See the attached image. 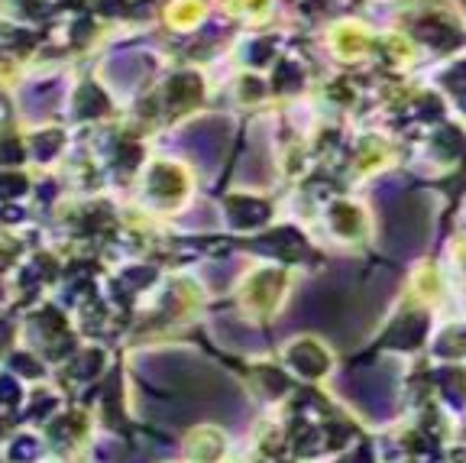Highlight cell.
Returning a JSON list of instances; mask_svg holds the SVG:
<instances>
[{"instance_id": "cell-1", "label": "cell", "mask_w": 466, "mask_h": 463, "mask_svg": "<svg viewBox=\"0 0 466 463\" xmlns=\"http://www.w3.org/2000/svg\"><path fill=\"white\" fill-rule=\"evenodd\" d=\"M81 97H88V104L81 107V114H97V111H104V107H107V101H104V97L97 95V91H94L91 85H88V88L81 91Z\"/></svg>"}]
</instances>
